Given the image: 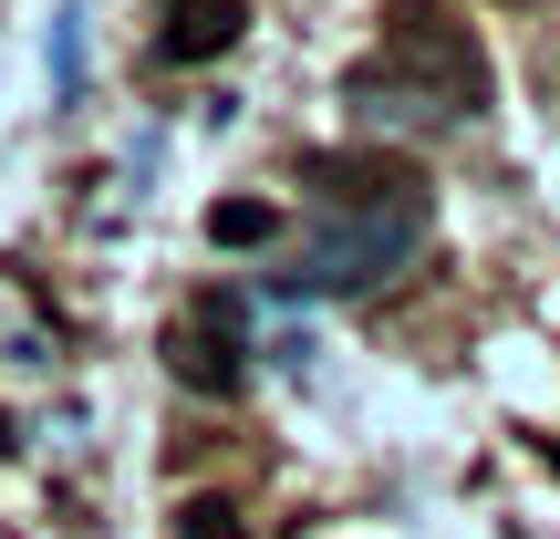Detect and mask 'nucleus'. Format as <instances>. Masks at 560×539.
I'll use <instances>...</instances> for the list:
<instances>
[{
	"label": "nucleus",
	"mask_w": 560,
	"mask_h": 539,
	"mask_svg": "<svg viewBox=\"0 0 560 539\" xmlns=\"http://www.w3.org/2000/svg\"><path fill=\"white\" fill-rule=\"evenodd\" d=\"M353 104L363 115H395V125H457L488 104V52L467 42V21H446L436 0H395L384 21V52L353 73Z\"/></svg>",
	"instance_id": "1"
},
{
	"label": "nucleus",
	"mask_w": 560,
	"mask_h": 539,
	"mask_svg": "<svg viewBox=\"0 0 560 539\" xmlns=\"http://www.w3.org/2000/svg\"><path fill=\"white\" fill-rule=\"evenodd\" d=\"M416 249H425V198H405V208H363V219L322 229V239L301 249V270H280L270 291H280V301H342V291H374L384 270H405Z\"/></svg>",
	"instance_id": "2"
},
{
	"label": "nucleus",
	"mask_w": 560,
	"mask_h": 539,
	"mask_svg": "<svg viewBox=\"0 0 560 539\" xmlns=\"http://www.w3.org/2000/svg\"><path fill=\"white\" fill-rule=\"evenodd\" d=\"M166 363H177V384L229 395V384L249 374V321H240V301H187V312L166 321Z\"/></svg>",
	"instance_id": "3"
},
{
	"label": "nucleus",
	"mask_w": 560,
	"mask_h": 539,
	"mask_svg": "<svg viewBox=\"0 0 560 539\" xmlns=\"http://www.w3.org/2000/svg\"><path fill=\"white\" fill-rule=\"evenodd\" d=\"M301 187H312V198H332L342 219L425 198V187H416V166H395V156H301Z\"/></svg>",
	"instance_id": "4"
},
{
	"label": "nucleus",
	"mask_w": 560,
	"mask_h": 539,
	"mask_svg": "<svg viewBox=\"0 0 560 539\" xmlns=\"http://www.w3.org/2000/svg\"><path fill=\"white\" fill-rule=\"evenodd\" d=\"M240 0H177L166 11V32H156V62H208V52H229L240 42Z\"/></svg>",
	"instance_id": "5"
},
{
	"label": "nucleus",
	"mask_w": 560,
	"mask_h": 539,
	"mask_svg": "<svg viewBox=\"0 0 560 539\" xmlns=\"http://www.w3.org/2000/svg\"><path fill=\"white\" fill-rule=\"evenodd\" d=\"M270 229H280V208H260V198H240V208H219V219H208V239H219V249H260Z\"/></svg>",
	"instance_id": "6"
},
{
	"label": "nucleus",
	"mask_w": 560,
	"mask_h": 539,
	"mask_svg": "<svg viewBox=\"0 0 560 539\" xmlns=\"http://www.w3.org/2000/svg\"><path fill=\"white\" fill-rule=\"evenodd\" d=\"M187 539H240V519H229L219 499H198V508H187Z\"/></svg>",
	"instance_id": "7"
}]
</instances>
